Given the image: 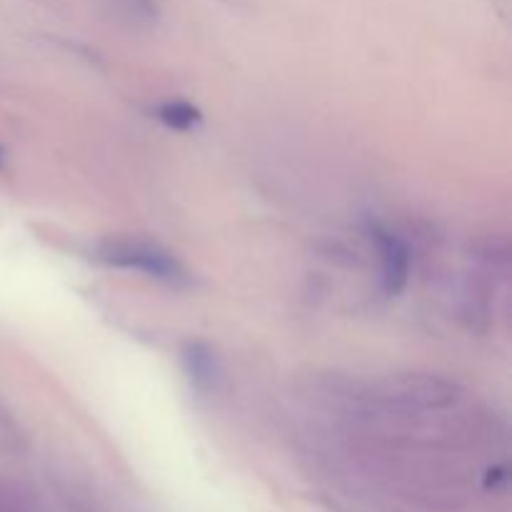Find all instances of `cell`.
Returning <instances> with one entry per match:
<instances>
[{"label":"cell","mask_w":512,"mask_h":512,"mask_svg":"<svg viewBox=\"0 0 512 512\" xmlns=\"http://www.w3.org/2000/svg\"><path fill=\"white\" fill-rule=\"evenodd\" d=\"M98 260L105 265H113L120 270H133V273L145 275L150 280L170 285V288H185L190 283V275L185 265L160 248L158 243L140 238H115L105 240L98 248Z\"/></svg>","instance_id":"cell-1"},{"label":"cell","mask_w":512,"mask_h":512,"mask_svg":"<svg viewBox=\"0 0 512 512\" xmlns=\"http://www.w3.org/2000/svg\"><path fill=\"white\" fill-rule=\"evenodd\" d=\"M370 235H373L375 248H378L380 255V288L388 298H395V295L408 288L410 270H413V253H410L408 243L385 225H373Z\"/></svg>","instance_id":"cell-2"},{"label":"cell","mask_w":512,"mask_h":512,"mask_svg":"<svg viewBox=\"0 0 512 512\" xmlns=\"http://www.w3.org/2000/svg\"><path fill=\"white\" fill-rule=\"evenodd\" d=\"M180 358H183L185 375H188L190 385H193L198 393H208L215 388L220 378L218 358H215L213 348L203 340H188L180 350Z\"/></svg>","instance_id":"cell-3"},{"label":"cell","mask_w":512,"mask_h":512,"mask_svg":"<svg viewBox=\"0 0 512 512\" xmlns=\"http://www.w3.org/2000/svg\"><path fill=\"white\" fill-rule=\"evenodd\" d=\"M155 118L170 130L178 133H188L200 123V110L190 105L188 100H165V103L155 105Z\"/></svg>","instance_id":"cell-4"},{"label":"cell","mask_w":512,"mask_h":512,"mask_svg":"<svg viewBox=\"0 0 512 512\" xmlns=\"http://www.w3.org/2000/svg\"><path fill=\"white\" fill-rule=\"evenodd\" d=\"M120 3H123L125 8H128L130 13H133V18L150 20L155 15L153 0H120Z\"/></svg>","instance_id":"cell-5"},{"label":"cell","mask_w":512,"mask_h":512,"mask_svg":"<svg viewBox=\"0 0 512 512\" xmlns=\"http://www.w3.org/2000/svg\"><path fill=\"white\" fill-rule=\"evenodd\" d=\"M0 163H3V148H0Z\"/></svg>","instance_id":"cell-6"}]
</instances>
